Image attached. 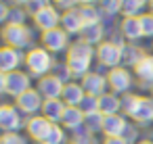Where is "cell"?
<instances>
[{
	"label": "cell",
	"mask_w": 153,
	"mask_h": 144,
	"mask_svg": "<svg viewBox=\"0 0 153 144\" xmlns=\"http://www.w3.org/2000/svg\"><path fill=\"white\" fill-rule=\"evenodd\" d=\"M36 90L42 94V98H44V100H53V98H61V96H63L65 84H63L57 75L48 73V75H44L42 79H38Z\"/></svg>",
	"instance_id": "12"
},
{
	"label": "cell",
	"mask_w": 153,
	"mask_h": 144,
	"mask_svg": "<svg viewBox=\"0 0 153 144\" xmlns=\"http://www.w3.org/2000/svg\"><path fill=\"white\" fill-rule=\"evenodd\" d=\"M67 144H71V142H67Z\"/></svg>",
	"instance_id": "47"
},
{
	"label": "cell",
	"mask_w": 153,
	"mask_h": 144,
	"mask_svg": "<svg viewBox=\"0 0 153 144\" xmlns=\"http://www.w3.org/2000/svg\"><path fill=\"white\" fill-rule=\"evenodd\" d=\"M2 2H7V4H11V7H27L30 0H2Z\"/></svg>",
	"instance_id": "41"
},
{
	"label": "cell",
	"mask_w": 153,
	"mask_h": 144,
	"mask_svg": "<svg viewBox=\"0 0 153 144\" xmlns=\"http://www.w3.org/2000/svg\"><path fill=\"white\" fill-rule=\"evenodd\" d=\"M147 7H149V13H153V0H149V2H147Z\"/></svg>",
	"instance_id": "44"
},
{
	"label": "cell",
	"mask_w": 153,
	"mask_h": 144,
	"mask_svg": "<svg viewBox=\"0 0 153 144\" xmlns=\"http://www.w3.org/2000/svg\"><path fill=\"white\" fill-rule=\"evenodd\" d=\"M145 54H147V52H145V50H143L138 44H132V42H128V44L124 46L122 67H128V69L132 67V69H134V67H136V65H138V63L145 59Z\"/></svg>",
	"instance_id": "24"
},
{
	"label": "cell",
	"mask_w": 153,
	"mask_h": 144,
	"mask_svg": "<svg viewBox=\"0 0 153 144\" xmlns=\"http://www.w3.org/2000/svg\"><path fill=\"white\" fill-rule=\"evenodd\" d=\"M61 29H65L69 36H78L80 38V34L84 29V21H82V15H80L78 7L69 9V11H63V15H61Z\"/></svg>",
	"instance_id": "17"
},
{
	"label": "cell",
	"mask_w": 153,
	"mask_h": 144,
	"mask_svg": "<svg viewBox=\"0 0 153 144\" xmlns=\"http://www.w3.org/2000/svg\"><path fill=\"white\" fill-rule=\"evenodd\" d=\"M53 4L59 11H69V9H76L78 7V0H53Z\"/></svg>",
	"instance_id": "37"
},
{
	"label": "cell",
	"mask_w": 153,
	"mask_h": 144,
	"mask_svg": "<svg viewBox=\"0 0 153 144\" xmlns=\"http://www.w3.org/2000/svg\"><path fill=\"white\" fill-rule=\"evenodd\" d=\"M69 38H71V36H69L65 29L57 27V29L42 32V34H40V44H42L48 52L57 54V52L69 50V46H71V40H69Z\"/></svg>",
	"instance_id": "7"
},
{
	"label": "cell",
	"mask_w": 153,
	"mask_h": 144,
	"mask_svg": "<svg viewBox=\"0 0 153 144\" xmlns=\"http://www.w3.org/2000/svg\"><path fill=\"white\" fill-rule=\"evenodd\" d=\"M2 42L4 46H13L17 50H30L34 48V29H30L27 25L7 23L2 25Z\"/></svg>",
	"instance_id": "3"
},
{
	"label": "cell",
	"mask_w": 153,
	"mask_h": 144,
	"mask_svg": "<svg viewBox=\"0 0 153 144\" xmlns=\"http://www.w3.org/2000/svg\"><path fill=\"white\" fill-rule=\"evenodd\" d=\"M84 96H86V92H84L82 84L80 82H69V84H65V90H63L61 100L67 107H80L82 100H84Z\"/></svg>",
	"instance_id": "21"
},
{
	"label": "cell",
	"mask_w": 153,
	"mask_h": 144,
	"mask_svg": "<svg viewBox=\"0 0 153 144\" xmlns=\"http://www.w3.org/2000/svg\"><path fill=\"white\" fill-rule=\"evenodd\" d=\"M130 123L126 119V115H109L105 117V123H103V134L105 138H124V134L128 132Z\"/></svg>",
	"instance_id": "15"
},
{
	"label": "cell",
	"mask_w": 153,
	"mask_h": 144,
	"mask_svg": "<svg viewBox=\"0 0 153 144\" xmlns=\"http://www.w3.org/2000/svg\"><path fill=\"white\" fill-rule=\"evenodd\" d=\"M101 0H78V7H84V4H99Z\"/></svg>",
	"instance_id": "42"
},
{
	"label": "cell",
	"mask_w": 153,
	"mask_h": 144,
	"mask_svg": "<svg viewBox=\"0 0 153 144\" xmlns=\"http://www.w3.org/2000/svg\"><path fill=\"white\" fill-rule=\"evenodd\" d=\"M124 138H126V140H128L130 144H136V138H138V129H136V127H134V125L130 123V127H128V132L124 134Z\"/></svg>",
	"instance_id": "38"
},
{
	"label": "cell",
	"mask_w": 153,
	"mask_h": 144,
	"mask_svg": "<svg viewBox=\"0 0 153 144\" xmlns=\"http://www.w3.org/2000/svg\"><path fill=\"white\" fill-rule=\"evenodd\" d=\"M69 142H71V144H99L97 138H94V134H90L86 127H80V129L71 132Z\"/></svg>",
	"instance_id": "29"
},
{
	"label": "cell",
	"mask_w": 153,
	"mask_h": 144,
	"mask_svg": "<svg viewBox=\"0 0 153 144\" xmlns=\"http://www.w3.org/2000/svg\"><path fill=\"white\" fill-rule=\"evenodd\" d=\"M27 123V119H23V113L15 107V104H2L0 107V127L2 132H17L23 129Z\"/></svg>",
	"instance_id": "9"
},
{
	"label": "cell",
	"mask_w": 153,
	"mask_h": 144,
	"mask_svg": "<svg viewBox=\"0 0 153 144\" xmlns=\"http://www.w3.org/2000/svg\"><path fill=\"white\" fill-rule=\"evenodd\" d=\"M27 17H32L27 13L25 7H11V13H9V21L7 23H15V25H25Z\"/></svg>",
	"instance_id": "30"
},
{
	"label": "cell",
	"mask_w": 153,
	"mask_h": 144,
	"mask_svg": "<svg viewBox=\"0 0 153 144\" xmlns=\"http://www.w3.org/2000/svg\"><path fill=\"white\" fill-rule=\"evenodd\" d=\"M42 104H44V98H42V94L36 88H32V90H27V92H23L21 96L15 98V107L23 115H27V117L40 115L42 113Z\"/></svg>",
	"instance_id": "10"
},
{
	"label": "cell",
	"mask_w": 153,
	"mask_h": 144,
	"mask_svg": "<svg viewBox=\"0 0 153 144\" xmlns=\"http://www.w3.org/2000/svg\"><path fill=\"white\" fill-rule=\"evenodd\" d=\"M145 13H149L145 0H122V17H143Z\"/></svg>",
	"instance_id": "25"
},
{
	"label": "cell",
	"mask_w": 153,
	"mask_h": 144,
	"mask_svg": "<svg viewBox=\"0 0 153 144\" xmlns=\"http://www.w3.org/2000/svg\"><path fill=\"white\" fill-rule=\"evenodd\" d=\"M48 4H53V0H30V4H27L25 9H27L30 15H34V13H38L40 9H44V7H48Z\"/></svg>",
	"instance_id": "36"
},
{
	"label": "cell",
	"mask_w": 153,
	"mask_h": 144,
	"mask_svg": "<svg viewBox=\"0 0 153 144\" xmlns=\"http://www.w3.org/2000/svg\"><path fill=\"white\" fill-rule=\"evenodd\" d=\"M61 15H63V11H59L55 4H48V7L40 9L38 13H34L32 21H34V27L40 29V34H42V32L61 27Z\"/></svg>",
	"instance_id": "8"
},
{
	"label": "cell",
	"mask_w": 153,
	"mask_h": 144,
	"mask_svg": "<svg viewBox=\"0 0 153 144\" xmlns=\"http://www.w3.org/2000/svg\"><path fill=\"white\" fill-rule=\"evenodd\" d=\"M145 2H149V0H145Z\"/></svg>",
	"instance_id": "46"
},
{
	"label": "cell",
	"mask_w": 153,
	"mask_h": 144,
	"mask_svg": "<svg viewBox=\"0 0 153 144\" xmlns=\"http://www.w3.org/2000/svg\"><path fill=\"white\" fill-rule=\"evenodd\" d=\"M99 9L109 15V17H117L120 11H122V0H101L99 2Z\"/></svg>",
	"instance_id": "31"
},
{
	"label": "cell",
	"mask_w": 153,
	"mask_h": 144,
	"mask_svg": "<svg viewBox=\"0 0 153 144\" xmlns=\"http://www.w3.org/2000/svg\"><path fill=\"white\" fill-rule=\"evenodd\" d=\"M65 109H67V104L61 98H53V100H44L40 115H44L51 123H61L63 115H65Z\"/></svg>",
	"instance_id": "20"
},
{
	"label": "cell",
	"mask_w": 153,
	"mask_h": 144,
	"mask_svg": "<svg viewBox=\"0 0 153 144\" xmlns=\"http://www.w3.org/2000/svg\"><path fill=\"white\" fill-rule=\"evenodd\" d=\"M103 123H105V115L103 113H90L84 119V127L90 134H101L103 132Z\"/></svg>",
	"instance_id": "28"
},
{
	"label": "cell",
	"mask_w": 153,
	"mask_h": 144,
	"mask_svg": "<svg viewBox=\"0 0 153 144\" xmlns=\"http://www.w3.org/2000/svg\"><path fill=\"white\" fill-rule=\"evenodd\" d=\"M53 75H57L63 84H69L71 79H76V77H74V73L69 71V67H67V63H65V61H63V63H59V61H57V65H55V69H53Z\"/></svg>",
	"instance_id": "32"
},
{
	"label": "cell",
	"mask_w": 153,
	"mask_h": 144,
	"mask_svg": "<svg viewBox=\"0 0 153 144\" xmlns=\"http://www.w3.org/2000/svg\"><path fill=\"white\" fill-rule=\"evenodd\" d=\"M107 84H109V90L117 96H124L132 90L134 86V75L128 67H115V69H109L107 71Z\"/></svg>",
	"instance_id": "5"
},
{
	"label": "cell",
	"mask_w": 153,
	"mask_h": 144,
	"mask_svg": "<svg viewBox=\"0 0 153 144\" xmlns=\"http://www.w3.org/2000/svg\"><path fill=\"white\" fill-rule=\"evenodd\" d=\"M27 90H32V75L27 71L0 73V92L2 94H9V96L17 98Z\"/></svg>",
	"instance_id": "4"
},
{
	"label": "cell",
	"mask_w": 153,
	"mask_h": 144,
	"mask_svg": "<svg viewBox=\"0 0 153 144\" xmlns=\"http://www.w3.org/2000/svg\"><path fill=\"white\" fill-rule=\"evenodd\" d=\"M151 96H153V86H151Z\"/></svg>",
	"instance_id": "45"
},
{
	"label": "cell",
	"mask_w": 153,
	"mask_h": 144,
	"mask_svg": "<svg viewBox=\"0 0 153 144\" xmlns=\"http://www.w3.org/2000/svg\"><path fill=\"white\" fill-rule=\"evenodd\" d=\"M9 13H11V4L2 2V4H0V21H2V25H7V21H9Z\"/></svg>",
	"instance_id": "39"
},
{
	"label": "cell",
	"mask_w": 153,
	"mask_h": 144,
	"mask_svg": "<svg viewBox=\"0 0 153 144\" xmlns=\"http://www.w3.org/2000/svg\"><path fill=\"white\" fill-rule=\"evenodd\" d=\"M78 11L82 15L84 25H94L103 21V11L99 9V4H84V7H78Z\"/></svg>",
	"instance_id": "26"
},
{
	"label": "cell",
	"mask_w": 153,
	"mask_h": 144,
	"mask_svg": "<svg viewBox=\"0 0 153 144\" xmlns=\"http://www.w3.org/2000/svg\"><path fill=\"white\" fill-rule=\"evenodd\" d=\"M140 25H143L145 38H151V40H153V13H145V15L140 17Z\"/></svg>",
	"instance_id": "35"
},
{
	"label": "cell",
	"mask_w": 153,
	"mask_h": 144,
	"mask_svg": "<svg viewBox=\"0 0 153 144\" xmlns=\"http://www.w3.org/2000/svg\"><path fill=\"white\" fill-rule=\"evenodd\" d=\"M120 32H122V36L126 38V42H132V44H136L138 40L145 38L143 25H140V17H122V21H120Z\"/></svg>",
	"instance_id": "16"
},
{
	"label": "cell",
	"mask_w": 153,
	"mask_h": 144,
	"mask_svg": "<svg viewBox=\"0 0 153 144\" xmlns=\"http://www.w3.org/2000/svg\"><path fill=\"white\" fill-rule=\"evenodd\" d=\"M78 40H82V42H86V44H90V46H99L101 42H105L107 40V29H105V25L103 23H94V25H84V29H82V34H80V38Z\"/></svg>",
	"instance_id": "19"
},
{
	"label": "cell",
	"mask_w": 153,
	"mask_h": 144,
	"mask_svg": "<svg viewBox=\"0 0 153 144\" xmlns=\"http://www.w3.org/2000/svg\"><path fill=\"white\" fill-rule=\"evenodd\" d=\"M134 77L140 88L151 90V86H153V54H145V59L134 67Z\"/></svg>",
	"instance_id": "18"
},
{
	"label": "cell",
	"mask_w": 153,
	"mask_h": 144,
	"mask_svg": "<svg viewBox=\"0 0 153 144\" xmlns=\"http://www.w3.org/2000/svg\"><path fill=\"white\" fill-rule=\"evenodd\" d=\"M80 84H82V88H84L86 94H92V96H99V98H101L103 94H107V88H109L107 75L97 73V71L86 73V75L80 79Z\"/></svg>",
	"instance_id": "13"
},
{
	"label": "cell",
	"mask_w": 153,
	"mask_h": 144,
	"mask_svg": "<svg viewBox=\"0 0 153 144\" xmlns=\"http://www.w3.org/2000/svg\"><path fill=\"white\" fill-rule=\"evenodd\" d=\"M122 113L138 125H149L153 121V96H140L128 92L122 96Z\"/></svg>",
	"instance_id": "1"
},
{
	"label": "cell",
	"mask_w": 153,
	"mask_h": 144,
	"mask_svg": "<svg viewBox=\"0 0 153 144\" xmlns=\"http://www.w3.org/2000/svg\"><path fill=\"white\" fill-rule=\"evenodd\" d=\"M136 144H153V140L151 138H145V140H138Z\"/></svg>",
	"instance_id": "43"
},
{
	"label": "cell",
	"mask_w": 153,
	"mask_h": 144,
	"mask_svg": "<svg viewBox=\"0 0 153 144\" xmlns=\"http://www.w3.org/2000/svg\"><path fill=\"white\" fill-rule=\"evenodd\" d=\"M151 46H153V44H151Z\"/></svg>",
	"instance_id": "48"
},
{
	"label": "cell",
	"mask_w": 153,
	"mask_h": 144,
	"mask_svg": "<svg viewBox=\"0 0 153 144\" xmlns=\"http://www.w3.org/2000/svg\"><path fill=\"white\" fill-rule=\"evenodd\" d=\"M84 119H86V115H84V111H82L80 107H67L61 125H63L67 132H76V129L84 127Z\"/></svg>",
	"instance_id": "23"
},
{
	"label": "cell",
	"mask_w": 153,
	"mask_h": 144,
	"mask_svg": "<svg viewBox=\"0 0 153 144\" xmlns=\"http://www.w3.org/2000/svg\"><path fill=\"white\" fill-rule=\"evenodd\" d=\"M122 57H124V46H120L111 40H105L97 46V61L101 67L115 69L122 65Z\"/></svg>",
	"instance_id": "6"
},
{
	"label": "cell",
	"mask_w": 153,
	"mask_h": 144,
	"mask_svg": "<svg viewBox=\"0 0 153 144\" xmlns=\"http://www.w3.org/2000/svg\"><path fill=\"white\" fill-rule=\"evenodd\" d=\"M99 113H103L105 117L109 115H120L122 113V96L113 94V92H107L99 98Z\"/></svg>",
	"instance_id": "22"
},
{
	"label": "cell",
	"mask_w": 153,
	"mask_h": 144,
	"mask_svg": "<svg viewBox=\"0 0 153 144\" xmlns=\"http://www.w3.org/2000/svg\"><path fill=\"white\" fill-rule=\"evenodd\" d=\"M51 127H53V123H51L44 115H34V117H30L27 123H25L27 136H30L34 142H38V144L46 138V134L51 132Z\"/></svg>",
	"instance_id": "14"
},
{
	"label": "cell",
	"mask_w": 153,
	"mask_h": 144,
	"mask_svg": "<svg viewBox=\"0 0 153 144\" xmlns=\"http://www.w3.org/2000/svg\"><path fill=\"white\" fill-rule=\"evenodd\" d=\"M80 109L84 111V115H90V113H99V96H92V94H86Z\"/></svg>",
	"instance_id": "33"
},
{
	"label": "cell",
	"mask_w": 153,
	"mask_h": 144,
	"mask_svg": "<svg viewBox=\"0 0 153 144\" xmlns=\"http://www.w3.org/2000/svg\"><path fill=\"white\" fill-rule=\"evenodd\" d=\"M103 144H130L126 138H105Z\"/></svg>",
	"instance_id": "40"
},
{
	"label": "cell",
	"mask_w": 153,
	"mask_h": 144,
	"mask_svg": "<svg viewBox=\"0 0 153 144\" xmlns=\"http://www.w3.org/2000/svg\"><path fill=\"white\" fill-rule=\"evenodd\" d=\"M21 65H25V52L23 50H17L13 46L0 48V73L19 71Z\"/></svg>",
	"instance_id": "11"
},
{
	"label": "cell",
	"mask_w": 153,
	"mask_h": 144,
	"mask_svg": "<svg viewBox=\"0 0 153 144\" xmlns=\"http://www.w3.org/2000/svg\"><path fill=\"white\" fill-rule=\"evenodd\" d=\"M57 61L53 57V52H48L44 46H34L25 52V67H27V73L36 79H42L44 75L53 73Z\"/></svg>",
	"instance_id": "2"
},
{
	"label": "cell",
	"mask_w": 153,
	"mask_h": 144,
	"mask_svg": "<svg viewBox=\"0 0 153 144\" xmlns=\"http://www.w3.org/2000/svg\"><path fill=\"white\" fill-rule=\"evenodd\" d=\"M40 144H67V132L61 123H53L51 132L46 134V138Z\"/></svg>",
	"instance_id": "27"
},
{
	"label": "cell",
	"mask_w": 153,
	"mask_h": 144,
	"mask_svg": "<svg viewBox=\"0 0 153 144\" xmlns=\"http://www.w3.org/2000/svg\"><path fill=\"white\" fill-rule=\"evenodd\" d=\"M0 144H27V140L17 132H7V134H2V138H0Z\"/></svg>",
	"instance_id": "34"
}]
</instances>
